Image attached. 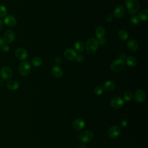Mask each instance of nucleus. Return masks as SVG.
Here are the masks:
<instances>
[{"label":"nucleus","instance_id":"nucleus-26","mask_svg":"<svg viewBox=\"0 0 148 148\" xmlns=\"http://www.w3.org/2000/svg\"><path fill=\"white\" fill-rule=\"evenodd\" d=\"M8 10L5 6L0 5V18L5 17L7 15Z\"/></svg>","mask_w":148,"mask_h":148},{"label":"nucleus","instance_id":"nucleus-4","mask_svg":"<svg viewBox=\"0 0 148 148\" xmlns=\"http://www.w3.org/2000/svg\"><path fill=\"white\" fill-rule=\"evenodd\" d=\"M125 68V62L123 59L119 58L114 60L110 65V69L114 72H120Z\"/></svg>","mask_w":148,"mask_h":148},{"label":"nucleus","instance_id":"nucleus-12","mask_svg":"<svg viewBox=\"0 0 148 148\" xmlns=\"http://www.w3.org/2000/svg\"><path fill=\"white\" fill-rule=\"evenodd\" d=\"M64 57L68 60L73 61L76 59L77 57L76 52L71 48L66 49L64 53Z\"/></svg>","mask_w":148,"mask_h":148},{"label":"nucleus","instance_id":"nucleus-39","mask_svg":"<svg viewBox=\"0 0 148 148\" xmlns=\"http://www.w3.org/2000/svg\"><path fill=\"white\" fill-rule=\"evenodd\" d=\"M3 84V80L2 79H0V87Z\"/></svg>","mask_w":148,"mask_h":148},{"label":"nucleus","instance_id":"nucleus-37","mask_svg":"<svg viewBox=\"0 0 148 148\" xmlns=\"http://www.w3.org/2000/svg\"><path fill=\"white\" fill-rule=\"evenodd\" d=\"M3 27V23L2 21L0 19V31L2 30Z\"/></svg>","mask_w":148,"mask_h":148},{"label":"nucleus","instance_id":"nucleus-32","mask_svg":"<svg viewBox=\"0 0 148 148\" xmlns=\"http://www.w3.org/2000/svg\"><path fill=\"white\" fill-rule=\"evenodd\" d=\"M76 60V61L77 62H79V63H82L84 61V57L83 55L82 54H79V55H77V57L75 59Z\"/></svg>","mask_w":148,"mask_h":148},{"label":"nucleus","instance_id":"nucleus-2","mask_svg":"<svg viewBox=\"0 0 148 148\" xmlns=\"http://www.w3.org/2000/svg\"><path fill=\"white\" fill-rule=\"evenodd\" d=\"M98 40L95 38L88 39L86 43V49L88 53L92 54L95 53L98 47Z\"/></svg>","mask_w":148,"mask_h":148},{"label":"nucleus","instance_id":"nucleus-33","mask_svg":"<svg viewBox=\"0 0 148 148\" xmlns=\"http://www.w3.org/2000/svg\"><path fill=\"white\" fill-rule=\"evenodd\" d=\"M113 16L110 13L107 14L105 17V20L107 22H110L113 20Z\"/></svg>","mask_w":148,"mask_h":148},{"label":"nucleus","instance_id":"nucleus-38","mask_svg":"<svg viewBox=\"0 0 148 148\" xmlns=\"http://www.w3.org/2000/svg\"><path fill=\"white\" fill-rule=\"evenodd\" d=\"M78 148H87V146L84 145H82L79 146V147Z\"/></svg>","mask_w":148,"mask_h":148},{"label":"nucleus","instance_id":"nucleus-17","mask_svg":"<svg viewBox=\"0 0 148 148\" xmlns=\"http://www.w3.org/2000/svg\"><path fill=\"white\" fill-rule=\"evenodd\" d=\"M127 46L128 50L131 51H135L137 50L139 45L138 42L135 40L132 39L128 40L127 44Z\"/></svg>","mask_w":148,"mask_h":148},{"label":"nucleus","instance_id":"nucleus-13","mask_svg":"<svg viewBox=\"0 0 148 148\" xmlns=\"http://www.w3.org/2000/svg\"><path fill=\"white\" fill-rule=\"evenodd\" d=\"M85 127V122L81 119H76L72 123V127L74 130L80 131L83 130Z\"/></svg>","mask_w":148,"mask_h":148},{"label":"nucleus","instance_id":"nucleus-28","mask_svg":"<svg viewBox=\"0 0 148 148\" xmlns=\"http://www.w3.org/2000/svg\"><path fill=\"white\" fill-rule=\"evenodd\" d=\"M130 22L134 24V25H138L139 24L140 20L139 19V18L138 17V16H132L130 18Z\"/></svg>","mask_w":148,"mask_h":148},{"label":"nucleus","instance_id":"nucleus-3","mask_svg":"<svg viewBox=\"0 0 148 148\" xmlns=\"http://www.w3.org/2000/svg\"><path fill=\"white\" fill-rule=\"evenodd\" d=\"M18 72L23 76H26L29 74L31 70V65L29 61H24L18 65Z\"/></svg>","mask_w":148,"mask_h":148},{"label":"nucleus","instance_id":"nucleus-5","mask_svg":"<svg viewBox=\"0 0 148 148\" xmlns=\"http://www.w3.org/2000/svg\"><path fill=\"white\" fill-rule=\"evenodd\" d=\"M93 132L90 130H84L81 132L79 135V139L82 143L90 142L93 138Z\"/></svg>","mask_w":148,"mask_h":148},{"label":"nucleus","instance_id":"nucleus-11","mask_svg":"<svg viewBox=\"0 0 148 148\" xmlns=\"http://www.w3.org/2000/svg\"><path fill=\"white\" fill-rule=\"evenodd\" d=\"M14 53L17 58H18L20 60H24L28 57L27 51L22 47L17 48L15 50Z\"/></svg>","mask_w":148,"mask_h":148},{"label":"nucleus","instance_id":"nucleus-36","mask_svg":"<svg viewBox=\"0 0 148 148\" xmlns=\"http://www.w3.org/2000/svg\"><path fill=\"white\" fill-rule=\"evenodd\" d=\"M3 44H5V42H4L3 39L2 38H0V47H1Z\"/></svg>","mask_w":148,"mask_h":148},{"label":"nucleus","instance_id":"nucleus-25","mask_svg":"<svg viewBox=\"0 0 148 148\" xmlns=\"http://www.w3.org/2000/svg\"><path fill=\"white\" fill-rule=\"evenodd\" d=\"M43 61L39 57H35L31 60V63L35 66H40L42 64Z\"/></svg>","mask_w":148,"mask_h":148},{"label":"nucleus","instance_id":"nucleus-24","mask_svg":"<svg viewBox=\"0 0 148 148\" xmlns=\"http://www.w3.org/2000/svg\"><path fill=\"white\" fill-rule=\"evenodd\" d=\"M117 35H118V37L121 40H125L128 39V33L127 32V31L124 29H120L119 31H118V33H117Z\"/></svg>","mask_w":148,"mask_h":148},{"label":"nucleus","instance_id":"nucleus-30","mask_svg":"<svg viewBox=\"0 0 148 148\" xmlns=\"http://www.w3.org/2000/svg\"><path fill=\"white\" fill-rule=\"evenodd\" d=\"M106 42H107L106 38H105L104 37L99 38L98 40V45H100L101 46H105L106 45Z\"/></svg>","mask_w":148,"mask_h":148},{"label":"nucleus","instance_id":"nucleus-34","mask_svg":"<svg viewBox=\"0 0 148 148\" xmlns=\"http://www.w3.org/2000/svg\"><path fill=\"white\" fill-rule=\"evenodd\" d=\"M54 63L56 64V65H60L61 64L62 62V59L61 58V57H56L54 60Z\"/></svg>","mask_w":148,"mask_h":148},{"label":"nucleus","instance_id":"nucleus-19","mask_svg":"<svg viewBox=\"0 0 148 148\" xmlns=\"http://www.w3.org/2000/svg\"><path fill=\"white\" fill-rule=\"evenodd\" d=\"M103 88L104 89L108 91V92H110V91H113L115 88H116V84L114 82H113V81H111V80H108L106 81L104 84H103Z\"/></svg>","mask_w":148,"mask_h":148},{"label":"nucleus","instance_id":"nucleus-9","mask_svg":"<svg viewBox=\"0 0 148 148\" xmlns=\"http://www.w3.org/2000/svg\"><path fill=\"white\" fill-rule=\"evenodd\" d=\"M121 133V130L119 127L114 125L111 127L108 130V136L110 138L114 139L119 136Z\"/></svg>","mask_w":148,"mask_h":148},{"label":"nucleus","instance_id":"nucleus-22","mask_svg":"<svg viewBox=\"0 0 148 148\" xmlns=\"http://www.w3.org/2000/svg\"><path fill=\"white\" fill-rule=\"evenodd\" d=\"M148 10L147 9H143L140 10L138 14V18L139 20L141 21H146L148 18Z\"/></svg>","mask_w":148,"mask_h":148},{"label":"nucleus","instance_id":"nucleus-6","mask_svg":"<svg viewBox=\"0 0 148 148\" xmlns=\"http://www.w3.org/2000/svg\"><path fill=\"white\" fill-rule=\"evenodd\" d=\"M0 74L2 79L3 81H8L12 77L13 72L10 68L7 66H4L1 69Z\"/></svg>","mask_w":148,"mask_h":148},{"label":"nucleus","instance_id":"nucleus-16","mask_svg":"<svg viewBox=\"0 0 148 148\" xmlns=\"http://www.w3.org/2000/svg\"><path fill=\"white\" fill-rule=\"evenodd\" d=\"M51 74L56 78H60L62 76V69L58 66H54L51 70Z\"/></svg>","mask_w":148,"mask_h":148},{"label":"nucleus","instance_id":"nucleus-23","mask_svg":"<svg viewBox=\"0 0 148 148\" xmlns=\"http://www.w3.org/2000/svg\"><path fill=\"white\" fill-rule=\"evenodd\" d=\"M74 47L75 49L76 50V51H77V52L81 53L84 50V45L83 42L80 41V40H77L75 43L74 45Z\"/></svg>","mask_w":148,"mask_h":148},{"label":"nucleus","instance_id":"nucleus-18","mask_svg":"<svg viewBox=\"0 0 148 148\" xmlns=\"http://www.w3.org/2000/svg\"><path fill=\"white\" fill-rule=\"evenodd\" d=\"M6 87L10 90H16L19 88L20 83L17 80H9L7 83Z\"/></svg>","mask_w":148,"mask_h":148},{"label":"nucleus","instance_id":"nucleus-31","mask_svg":"<svg viewBox=\"0 0 148 148\" xmlns=\"http://www.w3.org/2000/svg\"><path fill=\"white\" fill-rule=\"evenodd\" d=\"M0 48L1 51L3 53H7L9 51V46L6 44H3Z\"/></svg>","mask_w":148,"mask_h":148},{"label":"nucleus","instance_id":"nucleus-35","mask_svg":"<svg viewBox=\"0 0 148 148\" xmlns=\"http://www.w3.org/2000/svg\"><path fill=\"white\" fill-rule=\"evenodd\" d=\"M120 123L121 126L123 128L125 127L127 125V124H128V122H127V120H126V119H122V120L120 121Z\"/></svg>","mask_w":148,"mask_h":148},{"label":"nucleus","instance_id":"nucleus-7","mask_svg":"<svg viewBox=\"0 0 148 148\" xmlns=\"http://www.w3.org/2000/svg\"><path fill=\"white\" fill-rule=\"evenodd\" d=\"M3 40L7 43H12L15 39V34L12 29L6 30L3 35Z\"/></svg>","mask_w":148,"mask_h":148},{"label":"nucleus","instance_id":"nucleus-8","mask_svg":"<svg viewBox=\"0 0 148 148\" xmlns=\"http://www.w3.org/2000/svg\"><path fill=\"white\" fill-rule=\"evenodd\" d=\"M124 100L119 97H114L110 101V105L114 109H120L124 106Z\"/></svg>","mask_w":148,"mask_h":148},{"label":"nucleus","instance_id":"nucleus-10","mask_svg":"<svg viewBox=\"0 0 148 148\" xmlns=\"http://www.w3.org/2000/svg\"><path fill=\"white\" fill-rule=\"evenodd\" d=\"M146 99V94L143 90L138 89L135 92V100L136 102L140 103L144 102Z\"/></svg>","mask_w":148,"mask_h":148},{"label":"nucleus","instance_id":"nucleus-21","mask_svg":"<svg viewBox=\"0 0 148 148\" xmlns=\"http://www.w3.org/2000/svg\"><path fill=\"white\" fill-rule=\"evenodd\" d=\"M126 63L128 66L133 67L137 64L138 60L135 57L133 56H130L126 58Z\"/></svg>","mask_w":148,"mask_h":148},{"label":"nucleus","instance_id":"nucleus-29","mask_svg":"<svg viewBox=\"0 0 148 148\" xmlns=\"http://www.w3.org/2000/svg\"><path fill=\"white\" fill-rule=\"evenodd\" d=\"M103 88L101 87V86H96L94 89V93L97 95H101L102 93H103Z\"/></svg>","mask_w":148,"mask_h":148},{"label":"nucleus","instance_id":"nucleus-14","mask_svg":"<svg viewBox=\"0 0 148 148\" xmlns=\"http://www.w3.org/2000/svg\"><path fill=\"white\" fill-rule=\"evenodd\" d=\"M4 23L8 27H14L17 24V20L16 18L11 15L6 16L4 18Z\"/></svg>","mask_w":148,"mask_h":148},{"label":"nucleus","instance_id":"nucleus-1","mask_svg":"<svg viewBox=\"0 0 148 148\" xmlns=\"http://www.w3.org/2000/svg\"><path fill=\"white\" fill-rule=\"evenodd\" d=\"M125 6L128 13L134 15L136 14L139 9V3L137 0H125Z\"/></svg>","mask_w":148,"mask_h":148},{"label":"nucleus","instance_id":"nucleus-27","mask_svg":"<svg viewBox=\"0 0 148 148\" xmlns=\"http://www.w3.org/2000/svg\"><path fill=\"white\" fill-rule=\"evenodd\" d=\"M123 97L125 101H130L132 98V93L130 91H127L125 92H124Z\"/></svg>","mask_w":148,"mask_h":148},{"label":"nucleus","instance_id":"nucleus-15","mask_svg":"<svg viewBox=\"0 0 148 148\" xmlns=\"http://www.w3.org/2000/svg\"><path fill=\"white\" fill-rule=\"evenodd\" d=\"M125 8L122 5H119L114 9L113 12V15L116 18H121L125 14Z\"/></svg>","mask_w":148,"mask_h":148},{"label":"nucleus","instance_id":"nucleus-20","mask_svg":"<svg viewBox=\"0 0 148 148\" xmlns=\"http://www.w3.org/2000/svg\"><path fill=\"white\" fill-rule=\"evenodd\" d=\"M105 33H106V29L102 26H99L95 29V34L96 37L98 39L104 37Z\"/></svg>","mask_w":148,"mask_h":148}]
</instances>
